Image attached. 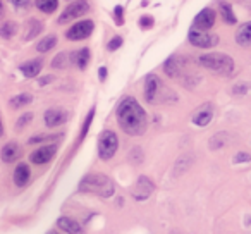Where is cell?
<instances>
[{
  "label": "cell",
  "mask_w": 251,
  "mask_h": 234,
  "mask_svg": "<svg viewBox=\"0 0 251 234\" xmlns=\"http://www.w3.org/2000/svg\"><path fill=\"white\" fill-rule=\"evenodd\" d=\"M117 123L121 126V130L124 133H127L129 136H141L147 131L148 126V117L145 108L136 102V98L126 97L121 100V104L117 105Z\"/></svg>",
  "instance_id": "1"
},
{
  "label": "cell",
  "mask_w": 251,
  "mask_h": 234,
  "mask_svg": "<svg viewBox=\"0 0 251 234\" xmlns=\"http://www.w3.org/2000/svg\"><path fill=\"white\" fill-rule=\"evenodd\" d=\"M79 189L83 193H93L101 198H110L114 195L115 188L110 178H107L105 174H88L81 179Z\"/></svg>",
  "instance_id": "2"
},
{
  "label": "cell",
  "mask_w": 251,
  "mask_h": 234,
  "mask_svg": "<svg viewBox=\"0 0 251 234\" xmlns=\"http://www.w3.org/2000/svg\"><path fill=\"white\" fill-rule=\"evenodd\" d=\"M198 62L205 69L222 74V76H230L234 73V60L226 53H203L200 55Z\"/></svg>",
  "instance_id": "3"
},
{
  "label": "cell",
  "mask_w": 251,
  "mask_h": 234,
  "mask_svg": "<svg viewBox=\"0 0 251 234\" xmlns=\"http://www.w3.org/2000/svg\"><path fill=\"white\" fill-rule=\"evenodd\" d=\"M119 148V138L114 131L105 130L98 136V157L101 160H110L115 154H117Z\"/></svg>",
  "instance_id": "4"
},
{
  "label": "cell",
  "mask_w": 251,
  "mask_h": 234,
  "mask_svg": "<svg viewBox=\"0 0 251 234\" xmlns=\"http://www.w3.org/2000/svg\"><path fill=\"white\" fill-rule=\"evenodd\" d=\"M90 11V2L88 0H74L62 11V14L59 16V25H67L73 19L83 18L86 12Z\"/></svg>",
  "instance_id": "5"
},
{
  "label": "cell",
  "mask_w": 251,
  "mask_h": 234,
  "mask_svg": "<svg viewBox=\"0 0 251 234\" xmlns=\"http://www.w3.org/2000/svg\"><path fill=\"white\" fill-rule=\"evenodd\" d=\"M188 40L193 47H198V49H213V47L219 45V36L215 33L210 31H196L191 29L188 35Z\"/></svg>",
  "instance_id": "6"
},
{
  "label": "cell",
  "mask_w": 251,
  "mask_h": 234,
  "mask_svg": "<svg viewBox=\"0 0 251 234\" xmlns=\"http://www.w3.org/2000/svg\"><path fill=\"white\" fill-rule=\"evenodd\" d=\"M162 90H164V84L157 74H148L145 78V100L148 104H157L158 98L162 97Z\"/></svg>",
  "instance_id": "7"
},
{
  "label": "cell",
  "mask_w": 251,
  "mask_h": 234,
  "mask_svg": "<svg viewBox=\"0 0 251 234\" xmlns=\"http://www.w3.org/2000/svg\"><path fill=\"white\" fill-rule=\"evenodd\" d=\"M95 29V23L91 19H83V21H77L76 25H73L69 29H67L66 36L67 40H73V42H79V40H84L93 33Z\"/></svg>",
  "instance_id": "8"
},
{
  "label": "cell",
  "mask_w": 251,
  "mask_h": 234,
  "mask_svg": "<svg viewBox=\"0 0 251 234\" xmlns=\"http://www.w3.org/2000/svg\"><path fill=\"white\" fill-rule=\"evenodd\" d=\"M215 19H217L215 11L212 7H206L198 12V16L193 21L191 29H196V31H210L213 28V25H215Z\"/></svg>",
  "instance_id": "9"
},
{
  "label": "cell",
  "mask_w": 251,
  "mask_h": 234,
  "mask_svg": "<svg viewBox=\"0 0 251 234\" xmlns=\"http://www.w3.org/2000/svg\"><path fill=\"white\" fill-rule=\"evenodd\" d=\"M153 189L155 184L151 182V179L147 178V176H140V179H138L133 188V198L138 200V202H145V200H148L151 196Z\"/></svg>",
  "instance_id": "10"
},
{
  "label": "cell",
  "mask_w": 251,
  "mask_h": 234,
  "mask_svg": "<svg viewBox=\"0 0 251 234\" xmlns=\"http://www.w3.org/2000/svg\"><path fill=\"white\" fill-rule=\"evenodd\" d=\"M57 154V145H43L40 147L38 150H35L29 157V160L36 165H42V164H49Z\"/></svg>",
  "instance_id": "11"
},
{
  "label": "cell",
  "mask_w": 251,
  "mask_h": 234,
  "mask_svg": "<svg viewBox=\"0 0 251 234\" xmlns=\"http://www.w3.org/2000/svg\"><path fill=\"white\" fill-rule=\"evenodd\" d=\"M212 119H213V107L210 104H205L195 112V115H193V124H196V126H200V128H205L212 123Z\"/></svg>",
  "instance_id": "12"
},
{
  "label": "cell",
  "mask_w": 251,
  "mask_h": 234,
  "mask_svg": "<svg viewBox=\"0 0 251 234\" xmlns=\"http://www.w3.org/2000/svg\"><path fill=\"white\" fill-rule=\"evenodd\" d=\"M67 117H69V114H67L64 108H49V110L45 112V124L49 128L62 126L67 121Z\"/></svg>",
  "instance_id": "13"
},
{
  "label": "cell",
  "mask_w": 251,
  "mask_h": 234,
  "mask_svg": "<svg viewBox=\"0 0 251 234\" xmlns=\"http://www.w3.org/2000/svg\"><path fill=\"white\" fill-rule=\"evenodd\" d=\"M182 69H184V66H182V59H181V57H177V55L169 57V59L165 60V64H164L165 74H167L169 78H174V79H176V78H181Z\"/></svg>",
  "instance_id": "14"
},
{
  "label": "cell",
  "mask_w": 251,
  "mask_h": 234,
  "mask_svg": "<svg viewBox=\"0 0 251 234\" xmlns=\"http://www.w3.org/2000/svg\"><path fill=\"white\" fill-rule=\"evenodd\" d=\"M43 69V60L42 59H33V60H28V62L21 64L19 66V71L23 73L25 78H36Z\"/></svg>",
  "instance_id": "15"
},
{
  "label": "cell",
  "mask_w": 251,
  "mask_h": 234,
  "mask_svg": "<svg viewBox=\"0 0 251 234\" xmlns=\"http://www.w3.org/2000/svg\"><path fill=\"white\" fill-rule=\"evenodd\" d=\"M19 157H21V147H19L18 143H14V141L7 143L4 148H2V152H0V158H2L5 164L16 162Z\"/></svg>",
  "instance_id": "16"
},
{
  "label": "cell",
  "mask_w": 251,
  "mask_h": 234,
  "mask_svg": "<svg viewBox=\"0 0 251 234\" xmlns=\"http://www.w3.org/2000/svg\"><path fill=\"white\" fill-rule=\"evenodd\" d=\"M57 227L67 234H83L81 224L76 222L74 219H71V217H60V219L57 220Z\"/></svg>",
  "instance_id": "17"
},
{
  "label": "cell",
  "mask_w": 251,
  "mask_h": 234,
  "mask_svg": "<svg viewBox=\"0 0 251 234\" xmlns=\"http://www.w3.org/2000/svg\"><path fill=\"white\" fill-rule=\"evenodd\" d=\"M90 49H79V50H74L73 53H71V64H74V66H77V69L84 71L88 66V62H90Z\"/></svg>",
  "instance_id": "18"
},
{
  "label": "cell",
  "mask_w": 251,
  "mask_h": 234,
  "mask_svg": "<svg viewBox=\"0 0 251 234\" xmlns=\"http://www.w3.org/2000/svg\"><path fill=\"white\" fill-rule=\"evenodd\" d=\"M236 43L239 47H251V21L243 23L236 31Z\"/></svg>",
  "instance_id": "19"
},
{
  "label": "cell",
  "mask_w": 251,
  "mask_h": 234,
  "mask_svg": "<svg viewBox=\"0 0 251 234\" xmlns=\"http://www.w3.org/2000/svg\"><path fill=\"white\" fill-rule=\"evenodd\" d=\"M29 176H31V172H29V167L26 164H19L18 167H16L14 171V182L18 186H26L29 181Z\"/></svg>",
  "instance_id": "20"
},
{
  "label": "cell",
  "mask_w": 251,
  "mask_h": 234,
  "mask_svg": "<svg viewBox=\"0 0 251 234\" xmlns=\"http://www.w3.org/2000/svg\"><path fill=\"white\" fill-rule=\"evenodd\" d=\"M43 29V25L38 21V19H29L28 25H26V35H25V42H28V40H33L36 38V36L42 33Z\"/></svg>",
  "instance_id": "21"
},
{
  "label": "cell",
  "mask_w": 251,
  "mask_h": 234,
  "mask_svg": "<svg viewBox=\"0 0 251 234\" xmlns=\"http://www.w3.org/2000/svg\"><path fill=\"white\" fill-rule=\"evenodd\" d=\"M35 5L38 11L45 12V14H52L59 7V0H35Z\"/></svg>",
  "instance_id": "22"
},
{
  "label": "cell",
  "mask_w": 251,
  "mask_h": 234,
  "mask_svg": "<svg viewBox=\"0 0 251 234\" xmlns=\"http://www.w3.org/2000/svg\"><path fill=\"white\" fill-rule=\"evenodd\" d=\"M57 45V36L55 35H49V36H43V40H40L38 45H36V50L40 53H47Z\"/></svg>",
  "instance_id": "23"
},
{
  "label": "cell",
  "mask_w": 251,
  "mask_h": 234,
  "mask_svg": "<svg viewBox=\"0 0 251 234\" xmlns=\"http://www.w3.org/2000/svg\"><path fill=\"white\" fill-rule=\"evenodd\" d=\"M220 16L222 19L227 23V25H236V16H234V11H232V5L229 2H220Z\"/></svg>",
  "instance_id": "24"
},
{
  "label": "cell",
  "mask_w": 251,
  "mask_h": 234,
  "mask_svg": "<svg viewBox=\"0 0 251 234\" xmlns=\"http://www.w3.org/2000/svg\"><path fill=\"white\" fill-rule=\"evenodd\" d=\"M31 102H33V97L29 93H19V95H16V97H12L11 100H9V105H11L12 108H21V107L29 105Z\"/></svg>",
  "instance_id": "25"
},
{
  "label": "cell",
  "mask_w": 251,
  "mask_h": 234,
  "mask_svg": "<svg viewBox=\"0 0 251 234\" xmlns=\"http://www.w3.org/2000/svg\"><path fill=\"white\" fill-rule=\"evenodd\" d=\"M227 143H229V134L217 133V134H213L212 140H210V148H212V150H220V148H224Z\"/></svg>",
  "instance_id": "26"
},
{
  "label": "cell",
  "mask_w": 251,
  "mask_h": 234,
  "mask_svg": "<svg viewBox=\"0 0 251 234\" xmlns=\"http://www.w3.org/2000/svg\"><path fill=\"white\" fill-rule=\"evenodd\" d=\"M69 64H71V53H67V52H60L59 55H55L52 60L53 69H66Z\"/></svg>",
  "instance_id": "27"
},
{
  "label": "cell",
  "mask_w": 251,
  "mask_h": 234,
  "mask_svg": "<svg viewBox=\"0 0 251 234\" xmlns=\"http://www.w3.org/2000/svg\"><path fill=\"white\" fill-rule=\"evenodd\" d=\"M16 31H18V25H16V23H12V21H7V23H4V25L0 26V36H2V38H5V40L12 38V36L16 35Z\"/></svg>",
  "instance_id": "28"
},
{
  "label": "cell",
  "mask_w": 251,
  "mask_h": 234,
  "mask_svg": "<svg viewBox=\"0 0 251 234\" xmlns=\"http://www.w3.org/2000/svg\"><path fill=\"white\" fill-rule=\"evenodd\" d=\"M191 162H193L191 155H182V157L177 160V164H176V174H179V172H184L186 169L191 165Z\"/></svg>",
  "instance_id": "29"
},
{
  "label": "cell",
  "mask_w": 251,
  "mask_h": 234,
  "mask_svg": "<svg viewBox=\"0 0 251 234\" xmlns=\"http://www.w3.org/2000/svg\"><path fill=\"white\" fill-rule=\"evenodd\" d=\"M93 115H95V108H91V110L88 112V115H86V121H84V124H83V130H81V136H79V141L83 140L84 136H86L88 130H90V124H91V121H93Z\"/></svg>",
  "instance_id": "30"
},
{
  "label": "cell",
  "mask_w": 251,
  "mask_h": 234,
  "mask_svg": "<svg viewBox=\"0 0 251 234\" xmlns=\"http://www.w3.org/2000/svg\"><path fill=\"white\" fill-rule=\"evenodd\" d=\"M31 119H33V114H31V112H26V114H23L21 117L18 119V123H16V128H18V130H23L26 124L31 123Z\"/></svg>",
  "instance_id": "31"
},
{
  "label": "cell",
  "mask_w": 251,
  "mask_h": 234,
  "mask_svg": "<svg viewBox=\"0 0 251 234\" xmlns=\"http://www.w3.org/2000/svg\"><path fill=\"white\" fill-rule=\"evenodd\" d=\"M248 90H250V86H248L246 83H237V84H234L232 86V93L234 95H246L248 93Z\"/></svg>",
  "instance_id": "32"
},
{
  "label": "cell",
  "mask_w": 251,
  "mask_h": 234,
  "mask_svg": "<svg viewBox=\"0 0 251 234\" xmlns=\"http://www.w3.org/2000/svg\"><path fill=\"white\" fill-rule=\"evenodd\" d=\"M121 45H122V38H121V36H114V38H112L110 42H108L107 49L110 50V52H114V50L121 49Z\"/></svg>",
  "instance_id": "33"
},
{
  "label": "cell",
  "mask_w": 251,
  "mask_h": 234,
  "mask_svg": "<svg viewBox=\"0 0 251 234\" xmlns=\"http://www.w3.org/2000/svg\"><path fill=\"white\" fill-rule=\"evenodd\" d=\"M251 160V155L246 154V152H239V154H236V157H234V162L236 164H246V162Z\"/></svg>",
  "instance_id": "34"
},
{
  "label": "cell",
  "mask_w": 251,
  "mask_h": 234,
  "mask_svg": "<svg viewBox=\"0 0 251 234\" xmlns=\"http://www.w3.org/2000/svg\"><path fill=\"white\" fill-rule=\"evenodd\" d=\"M55 138H57V136H49V134H38V136L29 138V145L42 143V141H47V140H55Z\"/></svg>",
  "instance_id": "35"
},
{
  "label": "cell",
  "mask_w": 251,
  "mask_h": 234,
  "mask_svg": "<svg viewBox=\"0 0 251 234\" xmlns=\"http://www.w3.org/2000/svg\"><path fill=\"white\" fill-rule=\"evenodd\" d=\"M16 9H28L29 4H31V0H9Z\"/></svg>",
  "instance_id": "36"
},
{
  "label": "cell",
  "mask_w": 251,
  "mask_h": 234,
  "mask_svg": "<svg viewBox=\"0 0 251 234\" xmlns=\"http://www.w3.org/2000/svg\"><path fill=\"white\" fill-rule=\"evenodd\" d=\"M140 26L143 29H148L153 26V18H150V16H143V18L140 19Z\"/></svg>",
  "instance_id": "37"
},
{
  "label": "cell",
  "mask_w": 251,
  "mask_h": 234,
  "mask_svg": "<svg viewBox=\"0 0 251 234\" xmlns=\"http://www.w3.org/2000/svg\"><path fill=\"white\" fill-rule=\"evenodd\" d=\"M114 14H115V21H117V25H122V7H121V5H117V7H115Z\"/></svg>",
  "instance_id": "38"
},
{
  "label": "cell",
  "mask_w": 251,
  "mask_h": 234,
  "mask_svg": "<svg viewBox=\"0 0 251 234\" xmlns=\"http://www.w3.org/2000/svg\"><path fill=\"white\" fill-rule=\"evenodd\" d=\"M52 81H53V76H45V78H42V79H40V86H45V84L52 83Z\"/></svg>",
  "instance_id": "39"
},
{
  "label": "cell",
  "mask_w": 251,
  "mask_h": 234,
  "mask_svg": "<svg viewBox=\"0 0 251 234\" xmlns=\"http://www.w3.org/2000/svg\"><path fill=\"white\" fill-rule=\"evenodd\" d=\"M105 78H107V67H100V79L105 81Z\"/></svg>",
  "instance_id": "40"
},
{
  "label": "cell",
  "mask_w": 251,
  "mask_h": 234,
  "mask_svg": "<svg viewBox=\"0 0 251 234\" xmlns=\"http://www.w3.org/2000/svg\"><path fill=\"white\" fill-rule=\"evenodd\" d=\"M4 136V123H2V119H0V138Z\"/></svg>",
  "instance_id": "41"
},
{
  "label": "cell",
  "mask_w": 251,
  "mask_h": 234,
  "mask_svg": "<svg viewBox=\"0 0 251 234\" xmlns=\"http://www.w3.org/2000/svg\"><path fill=\"white\" fill-rule=\"evenodd\" d=\"M2 14H4V2L0 0V18H2Z\"/></svg>",
  "instance_id": "42"
},
{
  "label": "cell",
  "mask_w": 251,
  "mask_h": 234,
  "mask_svg": "<svg viewBox=\"0 0 251 234\" xmlns=\"http://www.w3.org/2000/svg\"><path fill=\"white\" fill-rule=\"evenodd\" d=\"M47 234H60V233H57V231H49Z\"/></svg>",
  "instance_id": "43"
}]
</instances>
